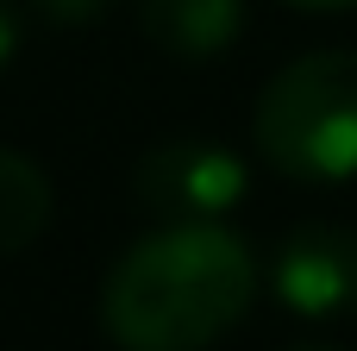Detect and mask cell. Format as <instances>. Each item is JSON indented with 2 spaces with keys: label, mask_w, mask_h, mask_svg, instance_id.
Returning <instances> with one entry per match:
<instances>
[{
  "label": "cell",
  "mask_w": 357,
  "mask_h": 351,
  "mask_svg": "<svg viewBox=\"0 0 357 351\" xmlns=\"http://www.w3.org/2000/svg\"><path fill=\"white\" fill-rule=\"evenodd\" d=\"M257 301V257L226 220H169L132 239L100 283L119 351H207Z\"/></svg>",
  "instance_id": "1"
},
{
  "label": "cell",
  "mask_w": 357,
  "mask_h": 351,
  "mask_svg": "<svg viewBox=\"0 0 357 351\" xmlns=\"http://www.w3.org/2000/svg\"><path fill=\"white\" fill-rule=\"evenodd\" d=\"M257 157L289 182H351L357 176V50H307L282 63L251 107Z\"/></svg>",
  "instance_id": "2"
},
{
  "label": "cell",
  "mask_w": 357,
  "mask_h": 351,
  "mask_svg": "<svg viewBox=\"0 0 357 351\" xmlns=\"http://www.w3.org/2000/svg\"><path fill=\"white\" fill-rule=\"evenodd\" d=\"M251 188V163L220 138H163L132 163V195L144 214L169 220H226Z\"/></svg>",
  "instance_id": "3"
},
{
  "label": "cell",
  "mask_w": 357,
  "mask_h": 351,
  "mask_svg": "<svg viewBox=\"0 0 357 351\" xmlns=\"http://www.w3.org/2000/svg\"><path fill=\"white\" fill-rule=\"evenodd\" d=\"M270 295L301 320L357 314V226L307 220L270 257Z\"/></svg>",
  "instance_id": "4"
},
{
  "label": "cell",
  "mask_w": 357,
  "mask_h": 351,
  "mask_svg": "<svg viewBox=\"0 0 357 351\" xmlns=\"http://www.w3.org/2000/svg\"><path fill=\"white\" fill-rule=\"evenodd\" d=\"M138 31L176 63H213L245 31V0H138Z\"/></svg>",
  "instance_id": "5"
},
{
  "label": "cell",
  "mask_w": 357,
  "mask_h": 351,
  "mask_svg": "<svg viewBox=\"0 0 357 351\" xmlns=\"http://www.w3.org/2000/svg\"><path fill=\"white\" fill-rule=\"evenodd\" d=\"M50 214H56L50 176H44L25 151L0 144V257L31 251V245L50 232Z\"/></svg>",
  "instance_id": "6"
},
{
  "label": "cell",
  "mask_w": 357,
  "mask_h": 351,
  "mask_svg": "<svg viewBox=\"0 0 357 351\" xmlns=\"http://www.w3.org/2000/svg\"><path fill=\"white\" fill-rule=\"evenodd\" d=\"M31 13L50 19V25H94V19L113 13V0H31Z\"/></svg>",
  "instance_id": "7"
},
{
  "label": "cell",
  "mask_w": 357,
  "mask_h": 351,
  "mask_svg": "<svg viewBox=\"0 0 357 351\" xmlns=\"http://www.w3.org/2000/svg\"><path fill=\"white\" fill-rule=\"evenodd\" d=\"M13 50H19V6L0 0V69L13 63Z\"/></svg>",
  "instance_id": "8"
},
{
  "label": "cell",
  "mask_w": 357,
  "mask_h": 351,
  "mask_svg": "<svg viewBox=\"0 0 357 351\" xmlns=\"http://www.w3.org/2000/svg\"><path fill=\"white\" fill-rule=\"evenodd\" d=\"M282 6H295V13H351L357 0H282Z\"/></svg>",
  "instance_id": "9"
},
{
  "label": "cell",
  "mask_w": 357,
  "mask_h": 351,
  "mask_svg": "<svg viewBox=\"0 0 357 351\" xmlns=\"http://www.w3.org/2000/svg\"><path fill=\"white\" fill-rule=\"evenodd\" d=\"M295 351H333V345H295Z\"/></svg>",
  "instance_id": "10"
}]
</instances>
